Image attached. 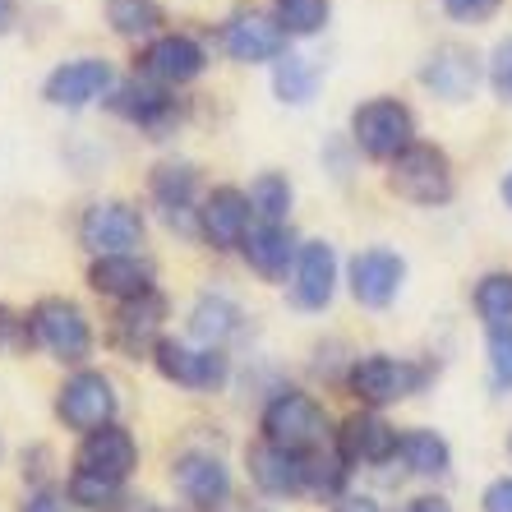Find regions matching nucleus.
<instances>
[{
  "label": "nucleus",
  "mask_w": 512,
  "mask_h": 512,
  "mask_svg": "<svg viewBox=\"0 0 512 512\" xmlns=\"http://www.w3.org/2000/svg\"><path fill=\"white\" fill-rule=\"evenodd\" d=\"M480 74H485V65H480L476 51L462 47V42H443L420 65V84L439 97V102H471Z\"/></svg>",
  "instance_id": "obj_15"
},
{
  "label": "nucleus",
  "mask_w": 512,
  "mask_h": 512,
  "mask_svg": "<svg viewBox=\"0 0 512 512\" xmlns=\"http://www.w3.org/2000/svg\"><path fill=\"white\" fill-rule=\"evenodd\" d=\"M337 296V250L328 240H300V259L291 273V305L305 314L328 310Z\"/></svg>",
  "instance_id": "obj_17"
},
{
  "label": "nucleus",
  "mask_w": 512,
  "mask_h": 512,
  "mask_svg": "<svg viewBox=\"0 0 512 512\" xmlns=\"http://www.w3.org/2000/svg\"><path fill=\"white\" fill-rule=\"evenodd\" d=\"M263 443L286 448L296 457H314L319 448H328V411L319 406V397L300 393V388H282L268 397L259 416Z\"/></svg>",
  "instance_id": "obj_1"
},
{
  "label": "nucleus",
  "mask_w": 512,
  "mask_h": 512,
  "mask_svg": "<svg viewBox=\"0 0 512 512\" xmlns=\"http://www.w3.org/2000/svg\"><path fill=\"white\" fill-rule=\"evenodd\" d=\"M439 5L448 19H457V24H485V19L499 14L503 0H439Z\"/></svg>",
  "instance_id": "obj_36"
},
{
  "label": "nucleus",
  "mask_w": 512,
  "mask_h": 512,
  "mask_svg": "<svg viewBox=\"0 0 512 512\" xmlns=\"http://www.w3.org/2000/svg\"><path fill=\"white\" fill-rule=\"evenodd\" d=\"M291 203H296V190H291V180L282 171H259L250 185V208L259 222H273V227H286V217H291Z\"/></svg>",
  "instance_id": "obj_29"
},
{
  "label": "nucleus",
  "mask_w": 512,
  "mask_h": 512,
  "mask_svg": "<svg viewBox=\"0 0 512 512\" xmlns=\"http://www.w3.org/2000/svg\"><path fill=\"white\" fill-rule=\"evenodd\" d=\"M485 79H489V88H494V97H499V102H512V37H503L499 47L489 51Z\"/></svg>",
  "instance_id": "obj_35"
},
{
  "label": "nucleus",
  "mask_w": 512,
  "mask_h": 512,
  "mask_svg": "<svg viewBox=\"0 0 512 512\" xmlns=\"http://www.w3.org/2000/svg\"><path fill=\"white\" fill-rule=\"evenodd\" d=\"M33 346H37L33 319L10 310V305H0V356H28Z\"/></svg>",
  "instance_id": "obj_33"
},
{
  "label": "nucleus",
  "mask_w": 512,
  "mask_h": 512,
  "mask_svg": "<svg viewBox=\"0 0 512 512\" xmlns=\"http://www.w3.org/2000/svg\"><path fill=\"white\" fill-rule=\"evenodd\" d=\"M79 245L93 259H111V254H139L143 245V213L125 199H97L79 217Z\"/></svg>",
  "instance_id": "obj_7"
},
{
  "label": "nucleus",
  "mask_w": 512,
  "mask_h": 512,
  "mask_svg": "<svg viewBox=\"0 0 512 512\" xmlns=\"http://www.w3.org/2000/svg\"><path fill=\"white\" fill-rule=\"evenodd\" d=\"M319 84H323V70L310 56L286 51V56L273 65V93H277V102H286V107H310L314 97H319Z\"/></svg>",
  "instance_id": "obj_27"
},
{
  "label": "nucleus",
  "mask_w": 512,
  "mask_h": 512,
  "mask_svg": "<svg viewBox=\"0 0 512 512\" xmlns=\"http://www.w3.org/2000/svg\"><path fill=\"white\" fill-rule=\"evenodd\" d=\"M70 503H79V508H88V512H120L125 508L120 485L97 480V476H84V471H74L70 476Z\"/></svg>",
  "instance_id": "obj_32"
},
{
  "label": "nucleus",
  "mask_w": 512,
  "mask_h": 512,
  "mask_svg": "<svg viewBox=\"0 0 512 512\" xmlns=\"http://www.w3.org/2000/svg\"><path fill=\"white\" fill-rule=\"evenodd\" d=\"M480 508H485V512H512V476L494 480V485L480 494Z\"/></svg>",
  "instance_id": "obj_37"
},
{
  "label": "nucleus",
  "mask_w": 512,
  "mask_h": 512,
  "mask_svg": "<svg viewBox=\"0 0 512 512\" xmlns=\"http://www.w3.org/2000/svg\"><path fill=\"white\" fill-rule=\"evenodd\" d=\"M250 231H254L250 190H240V185H217V190L203 194V203H199V236L208 240L217 254L240 250Z\"/></svg>",
  "instance_id": "obj_11"
},
{
  "label": "nucleus",
  "mask_w": 512,
  "mask_h": 512,
  "mask_svg": "<svg viewBox=\"0 0 512 512\" xmlns=\"http://www.w3.org/2000/svg\"><path fill=\"white\" fill-rule=\"evenodd\" d=\"M148 194H153V203L162 208V217H167L171 227H180L185 236L199 231V208H194L199 171H194L190 162H162V167H153V176H148Z\"/></svg>",
  "instance_id": "obj_20"
},
{
  "label": "nucleus",
  "mask_w": 512,
  "mask_h": 512,
  "mask_svg": "<svg viewBox=\"0 0 512 512\" xmlns=\"http://www.w3.org/2000/svg\"><path fill=\"white\" fill-rule=\"evenodd\" d=\"M134 466H139V443L125 425H107L88 434L79 443V453H74V471H84V476H97V480H111V485H125L134 476Z\"/></svg>",
  "instance_id": "obj_18"
},
{
  "label": "nucleus",
  "mask_w": 512,
  "mask_h": 512,
  "mask_svg": "<svg viewBox=\"0 0 512 512\" xmlns=\"http://www.w3.org/2000/svg\"><path fill=\"white\" fill-rule=\"evenodd\" d=\"M222 47H227V56L240 60V65H268V60L277 65V60L286 56V33L273 14L240 10V14H231L227 28H222Z\"/></svg>",
  "instance_id": "obj_19"
},
{
  "label": "nucleus",
  "mask_w": 512,
  "mask_h": 512,
  "mask_svg": "<svg viewBox=\"0 0 512 512\" xmlns=\"http://www.w3.org/2000/svg\"><path fill=\"white\" fill-rule=\"evenodd\" d=\"M351 143L370 162H397L416 143V111L397 97H370L351 111Z\"/></svg>",
  "instance_id": "obj_4"
},
{
  "label": "nucleus",
  "mask_w": 512,
  "mask_h": 512,
  "mask_svg": "<svg viewBox=\"0 0 512 512\" xmlns=\"http://www.w3.org/2000/svg\"><path fill=\"white\" fill-rule=\"evenodd\" d=\"M171 305L162 291H148V296L139 300H125L116 310V319H111V346H116L120 356H153L157 342H162V323H167Z\"/></svg>",
  "instance_id": "obj_16"
},
{
  "label": "nucleus",
  "mask_w": 512,
  "mask_h": 512,
  "mask_svg": "<svg viewBox=\"0 0 512 512\" xmlns=\"http://www.w3.org/2000/svg\"><path fill=\"white\" fill-rule=\"evenodd\" d=\"M107 24L116 28L120 37H162V24H167V10L157 0H107Z\"/></svg>",
  "instance_id": "obj_28"
},
{
  "label": "nucleus",
  "mask_w": 512,
  "mask_h": 512,
  "mask_svg": "<svg viewBox=\"0 0 512 512\" xmlns=\"http://www.w3.org/2000/svg\"><path fill=\"white\" fill-rule=\"evenodd\" d=\"M120 512H162V508H157L153 499H125V508Z\"/></svg>",
  "instance_id": "obj_42"
},
{
  "label": "nucleus",
  "mask_w": 512,
  "mask_h": 512,
  "mask_svg": "<svg viewBox=\"0 0 512 512\" xmlns=\"http://www.w3.org/2000/svg\"><path fill=\"white\" fill-rule=\"evenodd\" d=\"M107 107L116 111L120 120H130V125L148 130L153 139H162V134L185 116V102L176 97V88H162V84H153V79H143V74H130L125 84L111 88Z\"/></svg>",
  "instance_id": "obj_9"
},
{
  "label": "nucleus",
  "mask_w": 512,
  "mask_h": 512,
  "mask_svg": "<svg viewBox=\"0 0 512 512\" xmlns=\"http://www.w3.org/2000/svg\"><path fill=\"white\" fill-rule=\"evenodd\" d=\"M245 462H250V480L263 494H273V499H291L300 489H310V462L286 453V448H273V443L259 439Z\"/></svg>",
  "instance_id": "obj_24"
},
{
  "label": "nucleus",
  "mask_w": 512,
  "mask_h": 512,
  "mask_svg": "<svg viewBox=\"0 0 512 512\" xmlns=\"http://www.w3.org/2000/svg\"><path fill=\"white\" fill-rule=\"evenodd\" d=\"M19 512H65V494L60 489H33Z\"/></svg>",
  "instance_id": "obj_38"
},
{
  "label": "nucleus",
  "mask_w": 512,
  "mask_h": 512,
  "mask_svg": "<svg viewBox=\"0 0 512 512\" xmlns=\"http://www.w3.org/2000/svg\"><path fill=\"white\" fill-rule=\"evenodd\" d=\"M388 190L397 199L416 203V208H443L457 194L453 162H448V153L439 143L416 139L397 162H388Z\"/></svg>",
  "instance_id": "obj_2"
},
{
  "label": "nucleus",
  "mask_w": 512,
  "mask_h": 512,
  "mask_svg": "<svg viewBox=\"0 0 512 512\" xmlns=\"http://www.w3.org/2000/svg\"><path fill=\"white\" fill-rule=\"evenodd\" d=\"M10 24H14V0H0V37L10 33Z\"/></svg>",
  "instance_id": "obj_41"
},
{
  "label": "nucleus",
  "mask_w": 512,
  "mask_h": 512,
  "mask_svg": "<svg viewBox=\"0 0 512 512\" xmlns=\"http://www.w3.org/2000/svg\"><path fill=\"white\" fill-rule=\"evenodd\" d=\"M337 512H383V508L370 499V494H351V499L337 503Z\"/></svg>",
  "instance_id": "obj_40"
},
{
  "label": "nucleus",
  "mask_w": 512,
  "mask_h": 512,
  "mask_svg": "<svg viewBox=\"0 0 512 512\" xmlns=\"http://www.w3.org/2000/svg\"><path fill=\"white\" fill-rule=\"evenodd\" d=\"M337 453L346 457L351 466H383L393 462L397 448H402V434H397L393 425L383 416H374V411H360V416H351L342 429H337Z\"/></svg>",
  "instance_id": "obj_21"
},
{
  "label": "nucleus",
  "mask_w": 512,
  "mask_h": 512,
  "mask_svg": "<svg viewBox=\"0 0 512 512\" xmlns=\"http://www.w3.org/2000/svg\"><path fill=\"white\" fill-rule=\"evenodd\" d=\"M240 254H245V263H250L263 282H291L296 259H300V240H296V231H291V227L254 222V231L245 236Z\"/></svg>",
  "instance_id": "obj_22"
},
{
  "label": "nucleus",
  "mask_w": 512,
  "mask_h": 512,
  "mask_svg": "<svg viewBox=\"0 0 512 512\" xmlns=\"http://www.w3.org/2000/svg\"><path fill=\"white\" fill-rule=\"evenodd\" d=\"M485 351H489V370H494V379H499L503 388H512V323L489 328Z\"/></svg>",
  "instance_id": "obj_34"
},
{
  "label": "nucleus",
  "mask_w": 512,
  "mask_h": 512,
  "mask_svg": "<svg viewBox=\"0 0 512 512\" xmlns=\"http://www.w3.org/2000/svg\"><path fill=\"white\" fill-rule=\"evenodd\" d=\"M402 282H406V259L397 250H383V245L360 250L356 259L346 263V286H351V296L365 310H388L397 300V291H402Z\"/></svg>",
  "instance_id": "obj_14"
},
{
  "label": "nucleus",
  "mask_w": 512,
  "mask_h": 512,
  "mask_svg": "<svg viewBox=\"0 0 512 512\" xmlns=\"http://www.w3.org/2000/svg\"><path fill=\"white\" fill-rule=\"evenodd\" d=\"M171 485H176L180 499L194 503L199 512H222L231 503L227 462L213 453H199V448H190V453H180L176 462H171Z\"/></svg>",
  "instance_id": "obj_13"
},
{
  "label": "nucleus",
  "mask_w": 512,
  "mask_h": 512,
  "mask_svg": "<svg viewBox=\"0 0 512 512\" xmlns=\"http://www.w3.org/2000/svg\"><path fill=\"white\" fill-rule=\"evenodd\" d=\"M245 333V310H240L231 296H217V291H208V296L194 300L190 310V337L199 346H213V351H227L231 337Z\"/></svg>",
  "instance_id": "obj_25"
},
{
  "label": "nucleus",
  "mask_w": 512,
  "mask_h": 512,
  "mask_svg": "<svg viewBox=\"0 0 512 512\" xmlns=\"http://www.w3.org/2000/svg\"><path fill=\"white\" fill-rule=\"evenodd\" d=\"M402 512H453V508H448V499H439V494H420V499H411Z\"/></svg>",
  "instance_id": "obj_39"
},
{
  "label": "nucleus",
  "mask_w": 512,
  "mask_h": 512,
  "mask_svg": "<svg viewBox=\"0 0 512 512\" xmlns=\"http://www.w3.org/2000/svg\"><path fill=\"white\" fill-rule=\"evenodd\" d=\"M153 365L162 379L190 388V393H217L222 383L231 379V356L227 351H213V346H190L176 342V337H162L153 351Z\"/></svg>",
  "instance_id": "obj_8"
},
{
  "label": "nucleus",
  "mask_w": 512,
  "mask_h": 512,
  "mask_svg": "<svg viewBox=\"0 0 512 512\" xmlns=\"http://www.w3.org/2000/svg\"><path fill=\"white\" fill-rule=\"evenodd\" d=\"M88 286H93L97 296L125 305V300H139L148 291H157V268L143 254H111V259H93Z\"/></svg>",
  "instance_id": "obj_23"
},
{
  "label": "nucleus",
  "mask_w": 512,
  "mask_h": 512,
  "mask_svg": "<svg viewBox=\"0 0 512 512\" xmlns=\"http://www.w3.org/2000/svg\"><path fill=\"white\" fill-rule=\"evenodd\" d=\"M429 379H434V365H425V360L383 356V351L351 360V370H346V388H351V397L365 402V406L406 402V397H416Z\"/></svg>",
  "instance_id": "obj_3"
},
{
  "label": "nucleus",
  "mask_w": 512,
  "mask_h": 512,
  "mask_svg": "<svg viewBox=\"0 0 512 512\" xmlns=\"http://www.w3.org/2000/svg\"><path fill=\"white\" fill-rule=\"evenodd\" d=\"M273 19L286 37H314L333 19V0H273Z\"/></svg>",
  "instance_id": "obj_30"
},
{
  "label": "nucleus",
  "mask_w": 512,
  "mask_h": 512,
  "mask_svg": "<svg viewBox=\"0 0 512 512\" xmlns=\"http://www.w3.org/2000/svg\"><path fill=\"white\" fill-rule=\"evenodd\" d=\"M397 457H402V466L411 476H425V480H439L453 471V448L434 429H406Z\"/></svg>",
  "instance_id": "obj_26"
},
{
  "label": "nucleus",
  "mask_w": 512,
  "mask_h": 512,
  "mask_svg": "<svg viewBox=\"0 0 512 512\" xmlns=\"http://www.w3.org/2000/svg\"><path fill=\"white\" fill-rule=\"evenodd\" d=\"M28 319H33L37 346L51 351L60 365H84V360L93 356V323H88V314L79 310L74 300L42 296L33 310H28Z\"/></svg>",
  "instance_id": "obj_5"
},
{
  "label": "nucleus",
  "mask_w": 512,
  "mask_h": 512,
  "mask_svg": "<svg viewBox=\"0 0 512 512\" xmlns=\"http://www.w3.org/2000/svg\"><path fill=\"white\" fill-rule=\"evenodd\" d=\"M111 88H116V70H111V60L79 56V60H65V65H56V70L47 74L42 97H47L51 107L84 111V107H93L97 97H111Z\"/></svg>",
  "instance_id": "obj_12"
},
{
  "label": "nucleus",
  "mask_w": 512,
  "mask_h": 512,
  "mask_svg": "<svg viewBox=\"0 0 512 512\" xmlns=\"http://www.w3.org/2000/svg\"><path fill=\"white\" fill-rule=\"evenodd\" d=\"M116 383L107 379L102 370H79L70 374V379L60 383L56 393V416L65 429H74V434H97V429L116 425Z\"/></svg>",
  "instance_id": "obj_6"
},
{
  "label": "nucleus",
  "mask_w": 512,
  "mask_h": 512,
  "mask_svg": "<svg viewBox=\"0 0 512 512\" xmlns=\"http://www.w3.org/2000/svg\"><path fill=\"white\" fill-rule=\"evenodd\" d=\"M471 305L485 319V328H499V323H512V273H485L471 291Z\"/></svg>",
  "instance_id": "obj_31"
},
{
  "label": "nucleus",
  "mask_w": 512,
  "mask_h": 512,
  "mask_svg": "<svg viewBox=\"0 0 512 512\" xmlns=\"http://www.w3.org/2000/svg\"><path fill=\"white\" fill-rule=\"evenodd\" d=\"M503 203H508V208H512V171H508V176H503Z\"/></svg>",
  "instance_id": "obj_43"
},
{
  "label": "nucleus",
  "mask_w": 512,
  "mask_h": 512,
  "mask_svg": "<svg viewBox=\"0 0 512 512\" xmlns=\"http://www.w3.org/2000/svg\"><path fill=\"white\" fill-rule=\"evenodd\" d=\"M203 70H208V51H203V42L190 33L153 37V42L139 51V60H134V74H143V79H153V84H162V88L194 84Z\"/></svg>",
  "instance_id": "obj_10"
}]
</instances>
